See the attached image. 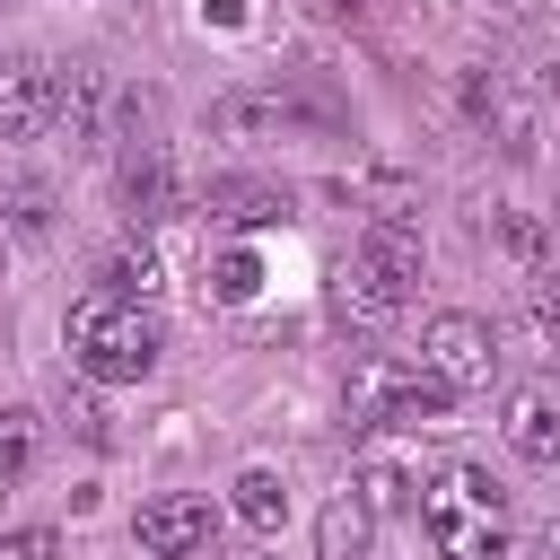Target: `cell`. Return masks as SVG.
Masks as SVG:
<instances>
[{
    "mask_svg": "<svg viewBox=\"0 0 560 560\" xmlns=\"http://www.w3.org/2000/svg\"><path fill=\"white\" fill-rule=\"evenodd\" d=\"M420 525H429L438 560H508V542H516L508 481L490 464H438L420 481Z\"/></svg>",
    "mask_w": 560,
    "mask_h": 560,
    "instance_id": "cell-1",
    "label": "cell"
},
{
    "mask_svg": "<svg viewBox=\"0 0 560 560\" xmlns=\"http://www.w3.org/2000/svg\"><path fill=\"white\" fill-rule=\"evenodd\" d=\"M61 350L88 385H140L158 368V315L140 298H114V289H88L70 315H61Z\"/></svg>",
    "mask_w": 560,
    "mask_h": 560,
    "instance_id": "cell-2",
    "label": "cell"
},
{
    "mask_svg": "<svg viewBox=\"0 0 560 560\" xmlns=\"http://www.w3.org/2000/svg\"><path fill=\"white\" fill-rule=\"evenodd\" d=\"M411 280H420V236H411L394 210H376V219H368V236H359V254L341 262L332 298H341V315L385 324V315H402V306H411Z\"/></svg>",
    "mask_w": 560,
    "mask_h": 560,
    "instance_id": "cell-3",
    "label": "cell"
},
{
    "mask_svg": "<svg viewBox=\"0 0 560 560\" xmlns=\"http://www.w3.org/2000/svg\"><path fill=\"white\" fill-rule=\"evenodd\" d=\"M341 411H350V429H438L455 411V394L429 368H402V359H376L368 350L350 368V385H341Z\"/></svg>",
    "mask_w": 560,
    "mask_h": 560,
    "instance_id": "cell-4",
    "label": "cell"
},
{
    "mask_svg": "<svg viewBox=\"0 0 560 560\" xmlns=\"http://www.w3.org/2000/svg\"><path fill=\"white\" fill-rule=\"evenodd\" d=\"M420 368L464 402V394H490V376H499V341H490L481 315H429V332H420Z\"/></svg>",
    "mask_w": 560,
    "mask_h": 560,
    "instance_id": "cell-5",
    "label": "cell"
},
{
    "mask_svg": "<svg viewBox=\"0 0 560 560\" xmlns=\"http://www.w3.org/2000/svg\"><path fill=\"white\" fill-rule=\"evenodd\" d=\"M464 114L508 149V158H534V140H542V114H534V96L525 88H508L499 70H464Z\"/></svg>",
    "mask_w": 560,
    "mask_h": 560,
    "instance_id": "cell-6",
    "label": "cell"
},
{
    "mask_svg": "<svg viewBox=\"0 0 560 560\" xmlns=\"http://www.w3.org/2000/svg\"><path fill=\"white\" fill-rule=\"evenodd\" d=\"M210 499L201 490H166V499H149L140 516H131V534H140V551L149 560H201L210 551Z\"/></svg>",
    "mask_w": 560,
    "mask_h": 560,
    "instance_id": "cell-7",
    "label": "cell"
},
{
    "mask_svg": "<svg viewBox=\"0 0 560 560\" xmlns=\"http://www.w3.org/2000/svg\"><path fill=\"white\" fill-rule=\"evenodd\" d=\"M61 105V70L44 52H0V140H35Z\"/></svg>",
    "mask_w": 560,
    "mask_h": 560,
    "instance_id": "cell-8",
    "label": "cell"
},
{
    "mask_svg": "<svg viewBox=\"0 0 560 560\" xmlns=\"http://www.w3.org/2000/svg\"><path fill=\"white\" fill-rule=\"evenodd\" d=\"M499 438H508V455H525V464H560V376L516 385L508 411H499Z\"/></svg>",
    "mask_w": 560,
    "mask_h": 560,
    "instance_id": "cell-9",
    "label": "cell"
},
{
    "mask_svg": "<svg viewBox=\"0 0 560 560\" xmlns=\"http://www.w3.org/2000/svg\"><path fill=\"white\" fill-rule=\"evenodd\" d=\"M368 542H376V508H368L359 490H341V499L315 516V560H368Z\"/></svg>",
    "mask_w": 560,
    "mask_h": 560,
    "instance_id": "cell-10",
    "label": "cell"
},
{
    "mask_svg": "<svg viewBox=\"0 0 560 560\" xmlns=\"http://www.w3.org/2000/svg\"><path fill=\"white\" fill-rule=\"evenodd\" d=\"M228 508L245 516V534H280V516H289V481H280L271 464H245L236 490H228Z\"/></svg>",
    "mask_w": 560,
    "mask_h": 560,
    "instance_id": "cell-11",
    "label": "cell"
},
{
    "mask_svg": "<svg viewBox=\"0 0 560 560\" xmlns=\"http://www.w3.org/2000/svg\"><path fill=\"white\" fill-rule=\"evenodd\" d=\"M166 210H175V175H166V158H158V149L122 158V219H166Z\"/></svg>",
    "mask_w": 560,
    "mask_h": 560,
    "instance_id": "cell-12",
    "label": "cell"
},
{
    "mask_svg": "<svg viewBox=\"0 0 560 560\" xmlns=\"http://www.w3.org/2000/svg\"><path fill=\"white\" fill-rule=\"evenodd\" d=\"M219 228H262V219H280L289 201L271 192V184H245V175H228V184H210V201H201Z\"/></svg>",
    "mask_w": 560,
    "mask_h": 560,
    "instance_id": "cell-13",
    "label": "cell"
},
{
    "mask_svg": "<svg viewBox=\"0 0 560 560\" xmlns=\"http://www.w3.org/2000/svg\"><path fill=\"white\" fill-rule=\"evenodd\" d=\"M359 499H368L376 516H394V508H420V481H411L385 446H368V464H359Z\"/></svg>",
    "mask_w": 560,
    "mask_h": 560,
    "instance_id": "cell-14",
    "label": "cell"
},
{
    "mask_svg": "<svg viewBox=\"0 0 560 560\" xmlns=\"http://www.w3.org/2000/svg\"><path fill=\"white\" fill-rule=\"evenodd\" d=\"M35 446H44V420H35L26 402H9V411H0V490H18V481L35 472Z\"/></svg>",
    "mask_w": 560,
    "mask_h": 560,
    "instance_id": "cell-15",
    "label": "cell"
},
{
    "mask_svg": "<svg viewBox=\"0 0 560 560\" xmlns=\"http://www.w3.org/2000/svg\"><path fill=\"white\" fill-rule=\"evenodd\" d=\"M105 289H114V298H140V306H149V298L166 289V271H158V254H149V245H122V254L105 262Z\"/></svg>",
    "mask_w": 560,
    "mask_h": 560,
    "instance_id": "cell-16",
    "label": "cell"
},
{
    "mask_svg": "<svg viewBox=\"0 0 560 560\" xmlns=\"http://www.w3.org/2000/svg\"><path fill=\"white\" fill-rule=\"evenodd\" d=\"M96 105H105V79H96V70H61V105H52V114H61L79 140H96Z\"/></svg>",
    "mask_w": 560,
    "mask_h": 560,
    "instance_id": "cell-17",
    "label": "cell"
},
{
    "mask_svg": "<svg viewBox=\"0 0 560 560\" xmlns=\"http://www.w3.org/2000/svg\"><path fill=\"white\" fill-rule=\"evenodd\" d=\"M9 228H18V236H44V228H52V192H44V184H18V192H9Z\"/></svg>",
    "mask_w": 560,
    "mask_h": 560,
    "instance_id": "cell-18",
    "label": "cell"
},
{
    "mask_svg": "<svg viewBox=\"0 0 560 560\" xmlns=\"http://www.w3.org/2000/svg\"><path fill=\"white\" fill-rule=\"evenodd\" d=\"M61 420L88 438V446H114V429H105V411H96V394H61Z\"/></svg>",
    "mask_w": 560,
    "mask_h": 560,
    "instance_id": "cell-19",
    "label": "cell"
},
{
    "mask_svg": "<svg viewBox=\"0 0 560 560\" xmlns=\"http://www.w3.org/2000/svg\"><path fill=\"white\" fill-rule=\"evenodd\" d=\"M219 298H254V254H219Z\"/></svg>",
    "mask_w": 560,
    "mask_h": 560,
    "instance_id": "cell-20",
    "label": "cell"
},
{
    "mask_svg": "<svg viewBox=\"0 0 560 560\" xmlns=\"http://www.w3.org/2000/svg\"><path fill=\"white\" fill-rule=\"evenodd\" d=\"M499 236H508L516 254H534V245H542V228H534V219H499Z\"/></svg>",
    "mask_w": 560,
    "mask_h": 560,
    "instance_id": "cell-21",
    "label": "cell"
},
{
    "mask_svg": "<svg viewBox=\"0 0 560 560\" xmlns=\"http://www.w3.org/2000/svg\"><path fill=\"white\" fill-rule=\"evenodd\" d=\"M306 9H315V18H368L376 0H306Z\"/></svg>",
    "mask_w": 560,
    "mask_h": 560,
    "instance_id": "cell-22",
    "label": "cell"
},
{
    "mask_svg": "<svg viewBox=\"0 0 560 560\" xmlns=\"http://www.w3.org/2000/svg\"><path fill=\"white\" fill-rule=\"evenodd\" d=\"M210 560H271V551H262V542H236V551H219V542H210Z\"/></svg>",
    "mask_w": 560,
    "mask_h": 560,
    "instance_id": "cell-23",
    "label": "cell"
},
{
    "mask_svg": "<svg viewBox=\"0 0 560 560\" xmlns=\"http://www.w3.org/2000/svg\"><path fill=\"white\" fill-rule=\"evenodd\" d=\"M542 551H551V560H560V516H551V534H542Z\"/></svg>",
    "mask_w": 560,
    "mask_h": 560,
    "instance_id": "cell-24",
    "label": "cell"
}]
</instances>
